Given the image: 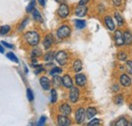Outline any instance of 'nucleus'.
Wrapping results in <instances>:
<instances>
[{"label":"nucleus","mask_w":132,"mask_h":126,"mask_svg":"<svg viewBox=\"0 0 132 126\" xmlns=\"http://www.w3.org/2000/svg\"><path fill=\"white\" fill-rule=\"evenodd\" d=\"M24 39L28 42V44H30L31 46L36 47L40 42V35L37 32H28V33L24 34Z\"/></svg>","instance_id":"1"},{"label":"nucleus","mask_w":132,"mask_h":126,"mask_svg":"<svg viewBox=\"0 0 132 126\" xmlns=\"http://www.w3.org/2000/svg\"><path fill=\"white\" fill-rule=\"evenodd\" d=\"M70 34H71V30H70V28L68 27V26H61L58 30H57V36H58V38H60V39H65L67 37H69L70 36Z\"/></svg>","instance_id":"2"},{"label":"nucleus","mask_w":132,"mask_h":126,"mask_svg":"<svg viewBox=\"0 0 132 126\" xmlns=\"http://www.w3.org/2000/svg\"><path fill=\"white\" fill-rule=\"evenodd\" d=\"M55 59L56 61L59 63L60 65H65L67 62V59H68V56H67V53L65 51H59L56 53L55 55Z\"/></svg>","instance_id":"3"},{"label":"nucleus","mask_w":132,"mask_h":126,"mask_svg":"<svg viewBox=\"0 0 132 126\" xmlns=\"http://www.w3.org/2000/svg\"><path fill=\"white\" fill-rule=\"evenodd\" d=\"M79 99V91L76 86H72L69 93V100L71 103H76Z\"/></svg>","instance_id":"4"},{"label":"nucleus","mask_w":132,"mask_h":126,"mask_svg":"<svg viewBox=\"0 0 132 126\" xmlns=\"http://www.w3.org/2000/svg\"><path fill=\"white\" fill-rule=\"evenodd\" d=\"M85 116H86L85 110L83 108H78L76 110V113H75V121H76V123L81 124L84 121V119H85Z\"/></svg>","instance_id":"5"},{"label":"nucleus","mask_w":132,"mask_h":126,"mask_svg":"<svg viewBox=\"0 0 132 126\" xmlns=\"http://www.w3.org/2000/svg\"><path fill=\"white\" fill-rule=\"evenodd\" d=\"M68 14H69V8H68V6L66 5L65 3L60 4V6L58 8V15L60 16V17H62V18H65V17L68 16Z\"/></svg>","instance_id":"6"},{"label":"nucleus","mask_w":132,"mask_h":126,"mask_svg":"<svg viewBox=\"0 0 132 126\" xmlns=\"http://www.w3.org/2000/svg\"><path fill=\"white\" fill-rule=\"evenodd\" d=\"M115 43L118 47H121L125 44L124 42V37H123V34L120 30H117L115 32Z\"/></svg>","instance_id":"7"},{"label":"nucleus","mask_w":132,"mask_h":126,"mask_svg":"<svg viewBox=\"0 0 132 126\" xmlns=\"http://www.w3.org/2000/svg\"><path fill=\"white\" fill-rule=\"evenodd\" d=\"M57 123L59 126H68L71 124V121L70 119L66 116V115H59L58 118H57Z\"/></svg>","instance_id":"8"},{"label":"nucleus","mask_w":132,"mask_h":126,"mask_svg":"<svg viewBox=\"0 0 132 126\" xmlns=\"http://www.w3.org/2000/svg\"><path fill=\"white\" fill-rule=\"evenodd\" d=\"M75 82L79 86H84L86 83V76L82 73H77L75 75Z\"/></svg>","instance_id":"9"},{"label":"nucleus","mask_w":132,"mask_h":126,"mask_svg":"<svg viewBox=\"0 0 132 126\" xmlns=\"http://www.w3.org/2000/svg\"><path fill=\"white\" fill-rule=\"evenodd\" d=\"M86 12H87V7L85 6V5H80V4H78V6L75 8V14L77 16H79V17H82L86 14Z\"/></svg>","instance_id":"10"},{"label":"nucleus","mask_w":132,"mask_h":126,"mask_svg":"<svg viewBox=\"0 0 132 126\" xmlns=\"http://www.w3.org/2000/svg\"><path fill=\"white\" fill-rule=\"evenodd\" d=\"M62 84L65 86L66 89H71L73 85V83H72V79L70 77V75H68V74H65L63 77H62Z\"/></svg>","instance_id":"11"},{"label":"nucleus","mask_w":132,"mask_h":126,"mask_svg":"<svg viewBox=\"0 0 132 126\" xmlns=\"http://www.w3.org/2000/svg\"><path fill=\"white\" fill-rule=\"evenodd\" d=\"M53 44V36L51 34H48L45 38H44V42H43V45H44V48L45 49H49Z\"/></svg>","instance_id":"12"},{"label":"nucleus","mask_w":132,"mask_h":126,"mask_svg":"<svg viewBox=\"0 0 132 126\" xmlns=\"http://www.w3.org/2000/svg\"><path fill=\"white\" fill-rule=\"evenodd\" d=\"M105 23H106L108 30H110V31H114L115 30V23H114L113 18L111 16H105Z\"/></svg>","instance_id":"13"},{"label":"nucleus","mask_w":132,"mask_h":126,"mask_svg":"<svg viewBox=\"0 0 132 126\" xmlns=\"http://www.w3.org/2000/svg\"><path fill=\"white\" fill-rule=\"evenodd\" d=\"M40 83H41V86H42L45 91H48L50 89L51 82H50L49 78H48L47 76H42V77L40 78Z\"/></svg>","instance_id":"14"},{"label":"nucleus","mask_w":132,"mask_h":126,"mask_svg":"<svg viewBox=\"0 0 132 126\" xmlns=\"http://www.w3.org/2000/svg\"><path fill=\"white\" fill-rule=\"evenodd\" d=\"M120 82H121V84L123 86H126L127 88V86H129L131 84V78L127 74H122L120 76Z\"/></svg>","instance_id":"15"},{"label":"nucleus","mask_w":132,"mask_h":126,"mask_svg":"<svg viewBox=\"0 0 132 126\" xmlns=\"http://www.w3.org/2000/svg\"><path fill=\"white\" fill-rule=\"evenodd\" d=\"M59 111H60V113L62 114V115H69V114H71V107L68 105V104H63V105H61L60 107H59Z\"/></svg>","instance_id":"16"},{"label":"nucleus","mask_w":132,"mask_h":126,"mask_svg":"<svg viewBox=\"0 0 132 126\" xmlns=\"http://www.w3.org/2000/svg\"><path fill=\"white\" fill-rule=\"evenodd\" d=\"M123 37H124V42L126 45H131L132 44V34L129 31H125L123 33Z\"/></svg>","instance_id":"17"},{"label":"nucleus","mask_w":132,"mask_h":126,"mask_svg":"<svg viewBox=\"0 0 132 126\" xmlns=\"http://www.w3.org/2000/svg\"><path fill=\"white\" fill-rule=\"evenodd\" d=\"M85 113H86V118H87V119H92V118H94V117L96 116V114H97V109H96V108H93V107H89V108L86 109Z\"/></svg>","instance_id":"18"},{"label":"nucleus","mask_w":132,"mask_h":126,"mask_svg":"<svg viewBox=\"0 0 132 126\" xmlns=\"http://www.w3.org/2000/svg\"><path fill=\"white\" fill-rule=\"evenodd\" d=\"M72 69L75 72H79L82 69V63H81V61L80 60H75L73 62V65H72Z\"/></svg>","instance_id":"19"},{"label":"nucleus","mask_w":132,"mask_h":126,"mask_svg":"<svg viewBox=\"0 0 132 126\" xmlns=\"http://www.w3.org/2000/svg\"><path fill=\"white\" fill-rule=\"evenodd\" d=\"M32 13H33V16H34V18H35L36 21H39V22H42V21H43V17H42L41 13H40V11H39L38 9L35 8L33 11H32Z\"/></svg>","instance_id":"20"},{"label":"nucleus","mask_w":132,"mask_h":126,"mask_svg":"<svg viewBox=\"0 0 132 126\" xmlns=\"http://www.w3.org/2000/svg\"><path fill=\"white\" fill-rule=\"evenodd\" d=\"M55 53L54 52H48L45 56H44V60L46 61V62H52L53 61V59L55 58Z\"/></svg>","instance_id":"21"},{"label":"nucleus","mask_w":132,"mask_h":126,"mask_svg":"<svg viewBox=\"0 0 132 126\" xmlns=\"http://www.w3.org/2000/svg\"><path fill=\"white\" fill-rule=\"evenodd\" d=\"M115 18L116 20H117V22H118V26L119 27H121V26H123L124 25V18L122 17V15L119 13V12H115Z\"/></svg>","instance_id":"22"},{"label":"nucleus","mask_w":132,"mask_h":126,"mask_svg":"<svg viewBox=\"0 0 132 126\" xmlns=\"http://www.w3.org/2000/svg\"><path fill=\"white\" fill-rule=\"evenodd\" d=\"M85 21L82 20V19H76L75 20V27L78 29V30H81L83 28H85Z\"/></svg>","instance_id":"23"},{"label":"nucleus","mask_w":132,"mask_h":126,"mask_svg":"<svg viewBox=\"0 0 132 126\" xmlns=\"http://www.w3.org/2000/svg\"><path fill=\"white\" fill-rule=\"evenodd\" d=\"M115 125L116 126H126V125H128V122H127V120H126L125 118L121 117V118H119V119L116 121Z\"/></svg>","instance_id":"24"},{"label":"nucleus","mask_w":132,"mask_h":126,"mask_svg":"<svg viewBox=\"0 0 132 126\" xmlns=\"http://www.w3.org/2000/svg\"><path fill=\"white\" fill-rule=\"evenodd\" d=\"M123 101H124V98H123V96H122V94H120L115 96V98H114V103L117 104V105L122 104V103H123Z\"/></svg>","instance_id":"25"},{"label":"nucleus","mask_w":132,"mask_h":126,"mask_svg":"<svg viewBox=\"0 0 132 126\" xmlns=\"http://www.w3.org/2000/svg\"><path fill=\"white\" fill-rule=\"evenodd\" d=\"M56 101H57V92L55 89H52L51 90V102L54 104L56 103Z\"/></svg>","instance_id":"26"},{"label":"nucleus","mask_w":132,"mask_h":126,"mask_svg":"<svg viewBox=\"0 0 132 126\" xmlns=\"http://www.w3.org/2000/svg\"><path fill=\"white\" fill-rule=\"evenodd\" d=\"M9 31H10V27L9 26H2V27H0V35H6Z\"/></svg>","instance_id":"27"},{"label":"nucleus","mask_w":132,"mask_h":126,"mask_svg":"<svg viewBox=\"0 0 132 126\" xmlns=\"http://www.w3.org/2000/svg\"><path fill=\"white\" fill-rule=\"evenodd\" d=\"M6 56H7V58L8 59H10L11 61H13V62H15V63H17L18 62V59H17V57L12 53V52H9V53H7L6 54Z\"/></svg>","instance_id":"28"},{"label":"nucleus","mask_w":132,"mask_h":126,"mask_svg":"<svg viewBox=\"0 0 132 126\" xmlns=\"http://www.w3.org/2000/svg\"><path fill=\"white\" fill-rule=\"evenodd\" d=\"M35 5H36V0H31L30 4L27 7V11L28 12H32L34 9H35Z\"/></svg>","instance_id":"29"},{"label":"nucleus","mask_w":132,"mask_h":126,"mask_svg":"<svg viewBox=\"0 0 132 126\" xmlns=\"http://www.w3.org/2000/svg\"><path fill=\"white\" fill-rule=\"evenodd\" d=\"M42 55V51L39 48H35L32 51V57H39Z\"/></svg>","instance_id":"30"},{"label":"nucleus","mask_w":132,"mask_h":126,"mask_svg":"<svg viewBox=\"0 0 132 126\" xmlns=\"http://www.w3.org/2000/svg\"><path fill=\"white\" fill-rule=\"evenodd\" d=\"M62 72V69L60 67H54L51 71H50V74L51 75H55V74H58V73H61Z\"/></svg>","instance_id":"31"},{"label":"nucleus","mask_w":132,"mask_h":126,"mask_svg":"<svg viewBox=\"0 0 132 126\" xmlns=\"http://www.w3.org/2000/svg\"><path fill=\"white\" fill-rule=\"evenodd\" d=\"M118 59L121 60V61L127 60V54H126L125 52H120V53L118 54Z\"/></svg>","instance_id":"32"},{"label":"nucleus","mask_w":132,"mask_h":126,"mask_svg":"<svg viewBox=\"0 0 132 126\" xmlns=\"http://www.w3.org/2000/svg\"><path fill=\"white\" fill-rule=\"evenodd\" d=\"M28 22H29V18H24V19L22 20V22L20 23V26L18 27V31H22V30L26 28V26L28 25Z\"/></svg>","instance_id":"33"},{"label":"nucleus","mask_w":132,"mask_h":126,"mask_svg":"<svg viewBox=\"0 0 132 126\" xmlns=\"http://www.w3.org/2000/svg\"><path fill=\"white\" fill-rule=\"evenodd\" d=\"M126 69L129 74H132V60H129L126 62Z\"/></svg>","instance_id":"34"},{"label":"nucleus","mask_w":132,"mask_h":126,"mask_svg":"<svg viewBox=\"0 0 132 126\" xmlns=\"http://www.w3.org/2000/svg\"><path fill=\"white\" fill-rule=\"evenodd\" d=\"M101 124V120L100 119H93L88 122V125L92 126V125H100Z\"/></svg>","instance_id":"35"},{"label":"nucleus","mask_w":132,"mask_h":126,"mask_svg":"<svg viewBox=\"0 0 132 126\" xmlns=\"http://www.w3.org/2000/svg\"><path fill=\"white\" fill-rule=\"evenodd\" d=\"M27 96H28V99H29V101H33L34 100V94H33V92H32V90H30V89H28L27 90Z\"/></svg>","instance_id":"36"},{"label":"nucleus","mask_w":132,"mask_h":126,"mask_svg":"<svg viewBox=\"0 0 132 126\" xmlns=\"http://www.w3.org/2000/svg\"><path fill=\"white\" fill-rule=\"evenodd\" d=\"M44 71V66L43 65H36V70H35V73L38 74L40 72Z\"/></svg>","instance_id":"37"},{"label":"nucleus","mask_w":132,"mask_h":126,"mask_svg":"<svg viewBox=\"0 0 132 126\" xmlns=\"http://www.w3.org/2000/svg\"><path fill=\"white\" fill-rule=\"evenodd\" d=\"M53 82H54L56 85H60V83H62V78L59 77V76H54Z\"/></svg>","instance_id":"38"},{"label":"nucleus","mask_w":132,"mask_h":126,"mask_svg":"<svg viewBox=\"0 0 132 126\" xmlns=\"http://www.w3.org/2000/svg\"><path fill=\"white\" fill-rule=\"evenodd\" d=\"M45 122H46V117H45V116H42V117L40 118V121L38 122V125H44Z\"/></svg>","instance_id":"39"},{"label":"nucleus","mask_w":132,"mask_h":126,"mask_svg":"<svg viewBox=\"0 0 132 126\" xmlns=\"http://www.w3.org/2000/svg\"><path fill=\"white\" fill-rule=\"evenodd\" d=\"M1 44H2L3 46H5V47L9 48V49H12V48H13V46H12V45H10V44H8V43H6V42H2Z\"/></svg>","instance_id":"40"},{"label":"nucleus","mask_w":132,"mask_h":126,"mask_svg":"<svg viewBox=\"0 0 132 126\" xmlns=\"http://www.w3.org/2000/svg\"><path fill=\"white\" fill-rule=\"evenodd\" d=\"M113 4L115 6H119L121 4V0H113Z\"/></svg>","instance_id":"41"},{"label":"nucleus","mask_w":132,"mask_h":126,"mask_svg":"<svg viewBox=\"0 0 132 126\" xmlns=\"http://www.w3.org/2000/svg\"><path fill=\"white\" fill-rule=\"evenodd\" d=\"M112 91H113V92H117V91H119V85H118V84H115V85L112 88Z\"/></svg>","instance_id":"42"},{"label":"nucleus","mask_w":132,"mask_h":126,"mask_svg":"<svg viewBox=\"0 0 132 126\" xmlns=\"http://www.w3.org/2000/svg\"><path fill=\"white\" fill-rule=\"evenodd\" d=\"M88 1H89V0H80V1H79V4H80V5H85Z\"/></svg>","instance_id":"43"},{"label":"nucleus","mask_w":132,"mask_h":126,"mask_svg":"<svg viewBox=\"0 0 132 126\" xmlns=\"http://www.w3.org/2000/svg\"><path fill=\"white\" fill-rule=\"evenodd\" d=\"M0 53H4V48L2 44H0Z\"/></svg>","instance_id":"44"},{"label":"nucleus","mask_w":132,"mask_h":126,"mask_svg":"<svg viewBox=\"0 0 132 126\" xmlns=\"http://www.w3.org/2000/svg\"><path fill=\"white\" fill-rule=\"evenodd\" d=\"M39 2L42 6H45V0H39Z\"/></svg>","instance_id":"45"},{"label":"nucleus","mask_w":132,"mask_h":126,"mask_svg":"<svg viewBox=\"0 0 132 126\" xmlns=\"http://www.w3.org/2000/svg\"><path fill=\"white\" fill-rule=\"evenodd\" d=\"M130 110L132 111V103H131V105H130Z\"/></svg>","instance_id":"46"},{"label":"nucleus","mask_w":132,"mask_h":126,"mask_svg":"<svg viewBox=\"0 0 132 126\" xmlns=\"http://www.w3.org/2000/svg\"><path fill=\"white\" fill-rule=\"evenodd\" d=\"M130 125H132V122H131V123H130Z\"/></svg>","instance_id":"47"}]
</instances>
